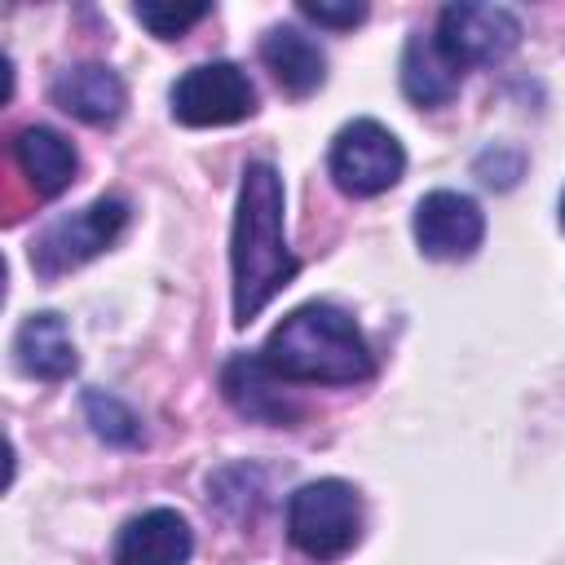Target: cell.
<instances>
[{"instance_id":"6da1fadb","label":"cell","mask_w":565,"mask_h":565,"mask_svg":"<svg viewBox=\"0 0 565 565\" xmlns=\"http://www.w3.org/2000/svg\"><path fill=\"white\" fill-rule=\"evenodd\" d=\"M300 260L282 234V177L269 163H247L230 234V274H234V322L247 327L291 278Z\"/></svg>"},{"instance_id":"7a4b0ae2","label":"cell","mask_w":565,"mask_h":565,"mask_svg":"<svg viewBox=\"0 0 565 565\" xmlns=\"http://www.w3.org/2000/svg\"><path fill=\"white\" fill-rule=\"evenodd\" d=\"M260 358L278 380L291 384H362L375 371L358 322L322 300L291 309L269 331Z\"/></svg>"},{"instance_id":"3957f363","label":"cell","mask_w":565,"mask_h":565,"mask_svg":"<svg viewBox=\"0 0 565 565\" xmlns=\"http://www.w3.org/2000/svg\"><path fill=\"white\" fill-rule=\"evenodd\" d=\"M287 539L309 561H340L362 539V499L349 481L322 477L287 499Z\"/></svg>"},{"instance_id":"277c9868","label":"cell","mask_w":565,"mask_h":565,"mask_svg":"<svg viewBox=\"0 0 565 565\" xmlns=\"http://www.w3.org/2000/svg\"><path fill=\"white\" fill-rule=\"evenodd\" d=\"M128 225V203L124 199H93L88 207L57 216L35 243H31V269L40 278H62L79 269L84 260L102 256Z\"/></svg>"},{"instance_id":"5b68a950","label":"cell","mask_w":565,"mask_h":565,"mask_svg":"<svg viewBox=\"0 0 565 565\" xmlns=\"http://www.w3.org/2000/svg\"><path fill=\"white\" fill-rule=\"evenodd\" d=\"M327 168H331V181L344 194L371 199V194H384L388 185L402 181L406 150H402V141L380 119H353V124H344L335 132Z\"/></svg>"},{"instance_id":"8992f818","label":"cell","mask_w":565,"mask_h":565,"mask_svg":"<svg viewBox=\"0 0 565 565\" xmlns=\"http://www.w3.org/2000/svg\"><path fill=\"white\" fill-rule=\"evenodd\" d=\"M256 115V88L234 62H203L172 84V119L185 128H221Z\"/></svg>"},{"instance_id":"52a82bcc","label":"cell","mask_w":565,"mask_h":565,"mask_svg":"<svg viewBox=\"0 0 565 565\" xmlns=\"http://www.w3.org/2000/svg\"><path fill=\"white\" fill-rule=\"evenodd\" d=\"M437 44L441 53L463 71V66H490L503 62L521 44V18L503 4H446L437 18Z\"/></svg>"},{"instance_id":"ba28073f","label":"cell","mask_w":565,"mask_h":565,"mask_svg":"<svg viewBox=\"0 0 565 565\" xmlns=\"http://www.w3.org/2000/svg\"><path fill=\"white\" fill-rule=\"evenodd\" d=\"M486 216L459 190H433L415 203V243L433 260H463L481 247Z\"/></svg>"},{"instance_id":"9c48e42d","label":"cell","mask_w":565,"mask_h":565,"mask_svg":"<svg viewBox=\"0 0 565 565\" xmlns=\"http://www.w3.org/2000/svg\"><path fill=\"white\" fill-rule=\"evenodd\" d=\"M49 97H53L57 110H66L71 119L93 124V128L115 124L124 115V106H128L124 79L102 62H79V66L57 71L53 84H49Z\"/></svg>"},{"instance_id":"30bf717a","label":"cell","mask_w":565,"mask_h":565,"mask_svg":"<svg viewBox=\"0 0 565 565\" xmlns=\"http://www.w3.org/2000/svg\"><path fill=\"white\" fill-rule=\"evenodd\" d=\"M190 552L194 534L177 508H150L132 516L115 539V565H185Z\"/></svg>"},{"instance_id":"8fae6325","label":"cell","mask_w":565,"mask_h":565,"mask_svg":"<svg viewBox=\"0 0 565 565\" xmlns=\"http://www.w3.org/2000/svg\"><path fill=\"white\" fill-rule=\"evenodd\" d=\"M221 388L234 402V411L260 419V424H296L300 406L278 388V375L265 366L260 353H238L221 371Z\"/></svg>"},{"instance_id":"7c38bea8","label":"cell","mask_w":565,"mask_h":565,"mask_svg":"<svg viewBox=\"0 0 565 565\" xmlns=\"http://www.w3.org/2000/svg\"><path fill=\"white\" fill-rule=\"evenodd\" d=\"M260 62L287 97H309L327 79V53L300 26H269L260 40Z\"/></svg>"},{"instance_id":"4fadbf2b","label":"cell","mask_w":565,"mask_h":565,"mask_svg":"<svg viewBox=\"0 0 565 565\" xmlns=\"http://www.w3.org/2000/svg\"><path fill=\"white\" fill-rule=\"evenodd\" d=\"M13 159H18V168L26 172V181L35 185L40 199H57L79 172L75 146L62 132L44 128V124H31L13 137Z\"/></svg>"},{"instance_id":"5bb4252c","label":"cell","mask_w":565,"mask_h":565,"mask_svg":"<svg viewBox=\"0 0 565 565\" xmlns=\"http://www.w3.org/2000/svg\"><path fill=\"white\" fill-rule=\"evenodd\" d=\"M13 358L31 380H66L79 358H75V340L62 322V313H31L18 335H13Z\"/></svg>"},{"instance_id":"9a60e30c","label":"cell","mask_w":565,"mask_h":565,"mask_svg":"<svg viewBox=\"0 0 565 565\" xmlns=\"http://www.w3.org/2000/svg\"><path fill=\"white\" fill-rule=\"evenodd\" d=\"M459 79L463 71L441 53L437 35H411L406 49H402V93L433 110V106H446L455 93H459Z\"/></svg>"},{"instance_id":"2e32d148","label":"cell","mask_w":565,"mask_h":565,"mask_svg":"<svg viewBox=\"0 0 565 565\" xmlns=\"http://www.w3.org/2000/svg\"><path fill=\"white\" fill-rule=\"evenodd\" d=\"M84 415H88L93 433H97L106 446L137 450V446L146 441L141 415H137L128 402H119V397H110V393H102V388H88V393H84Z\"/></svg>"},{"instance_id":"e0dca14e","label":"cell","mask_w":565,"mask_h":565,"mask_svg":"<svg viewBox=\"0 0 565 565\" xmlns=\"http://www.w3.org/2000/svg\"><path fill=\"white\" fill-rule=\"evenodd\" d=\"M212 13V4H132V18L150 31V35H159V40H177V35H185L194 22H203Z\"/></svg>"},{"instance_id":"ac0fdd59","label":"cell","mask_w":565,"mask_h":565,"mask_svg":"<svg viewBox=\"0 0 565 565\" xmlns=\"http://www.w3.org/2000/svg\"><path fill=\"white\" fill-rule=\"evenodd\" d=\"M300 13L318 26H331V31H344V26H358L366 18V4H327V0H300Z\"/></svg>"},{"instance_id":"d6986e66","label":"cell","mask_w":565,"mask_h":565,"mask_svg":"<svg viewBox=\"0 0 565 565\" xmlns=\"http://www.w3.org/2000/svg\"><path fill=\"white\" fill-rule=\"evenodd\" d=\"M561 225H565V194H561Z\"/></svg>"}]
</instances>
